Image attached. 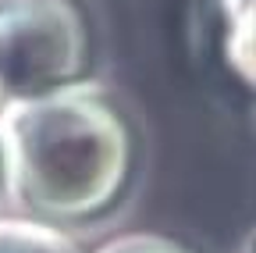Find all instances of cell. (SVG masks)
Here are the masks:
<instances>
[{
    "label": "cell",
    "mask_w": 256,
    "mask_h": 253,
    "mask_svg": "<svg viewBox=\"0 0 256 253\" xmlns=\"http://www.w3.org/2000/svg\"><path fill=\"white\" fill-rule=\"evenodd\" d=\"M132 132L118 107L89 93L18 100L4 118L0 164L18 200L43 225H75L107 214L128 185Z\"/></svg>",
    "instance_id": "6da1fadb"
},
{
    "label": "cell",
    "mask_w": 256,
    "mask_h": 253,
    "mask_svg": "<svg viewBox=\"0 0 256 253\" xmlns=\"http://www.w3.org/2000/svg\"><path fill=\"white\" fill-rule=\"evenodd\" d=\"M89 33L72 0H0V93L18 100L75 86Z\"/></svg>",
    "instance_id": "7a4b0ae2"
},
{
    "label": "cell",
    "mask_w": 256,
    "mask_h": 253,
    "mask_svg": "<svg viewBox=\"0 0 256 253\" xmlns=\"http://www.w3.org/2000/svg\"><path fill=\"white\" fill-rule=\"evenodd\" d=\"M0 253H78L75 242L43 221H0Z\"/></svg>",
    "instance_id": "3957f363"
},
{
    "label": "cell",
    "mask_w": 256,
    "mask_h": 253,
    "mask_svg": "<svg viewBox=\"0 0 256 253\" xmlns=\"http://www.w3.org/2000/svg\"><path fill=\"white\" fill-rule=\"evenodd\" d=\"M232 8V50L238 68L256 82V0H228Z\"/></svg>",
    "instance_id": "277c9868"
},
{
    "label": "cell",
    "mask_w": 256,
    "mask_h": 253,
    "mask_svg": "<svg viewBox=\"0 0 256 253\" xmlns=\"http://www.w3.org/2000/svg\"><path fill=\"white\" fill-rule=\"evenodd\" d=\"M96 253H196V249H188L168 235H121L100 246Z\"/></svg>",
    "instance_id": "5b68a950"
},
{
    "label": "cell",
    "mask_w": 256,
    "mask_h": 253,
    "mask_svg": "<svg viewBox=\"0 0 256 253\" xmlns=\"http://www.w3.org/2000/svg\"><path fill=\"white\" fill-rule=\"evenodd\" d=\"M246 253H256V232H252V239L246 242Z\"/></svg>",
    "instance_id": "8992f818"
},
{
    "label": "cell",
    "mask_w": 256,
    "mask_h": 253,
    "mask_svg": "<svg viewBox=\"0 0 256 253\" xmlns=\"http://www.w3.org/2000/svg\"><path fill=\"white\" fill-rule=\"evenodd\" d=\"M0 175H4V164H0Z\"/></svg>",
    "instance_id": "52a82bcc"
}]
</instances>
